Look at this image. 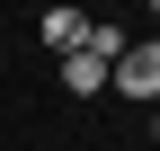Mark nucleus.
I'll list each match as a JSON object with an SVG mask.
<instances>
[{
    "label": "nucleus",
    "instance_id": "obj_1",
    "mask_svg": "<svg viewBox=\"0 0 160 151\" xmlns=\"http://www.w3.org/2000/svg\"><path fill=\"white\" fill-rule=\"evenodd\" d=\"M107 89H125V98H142V107H160V36H142V45H125L107 62Z\"/></svg>",
    "mask_w": 160,
    "mask_h": 151
},
{
    "label": "nucleus",
    "instance_id": "obj_2",
    "mask_svg": "<svg viewBox=\"0 0 160 151\" xmlns=\"http://www.w3.org/2000/svg\"><path fill=\"white\" fill-rule=\"evenodd\" d=\"M62 89H71V98H98V89H107V62H98L89 45H71L62 53Z\"/></svg>",
    "mask_w": 160,
    "mask_h": 151
},
{
    "label": "nucleus",
    "instance_id": "obj_3",
    "mask_svg": "<svg viewBox=\"0 0 160 151\" xmlns=\"http://www.w3.org/2000/svg\"><path fill=\"white\" fill-rule=\"evenodd\" d=\"M80 36H89V18H80V9H45V45H53V53H71Z\"/></svg>",
    "mask_w": 160,
    "mask_h": 151
},
{
    "label": "nucleus",
    "instance_id": "obj_4",
    "mask_svg": "<svg viewBox=\"0 0 160 151\" xmlns=\"http://www.w3.org/2000/svg\"><path fill=\"white\" fill-rule=\"evenodd\" d=\"M80 45H89L98 62H116V53H125V27H116V18H89V36H80Z\"/></svg>",
    "mask_w": 160,
    "mask_h": 151
},
{
    "label": "nucleus",
    "instance_id": "obj_5",
    "mask_svg": "<svg viewBox=\"0 0 160 151\" xmlns=\"http://www.w3.org/2000/svg\"><path fill=\"white\" fill-rule=\"evenodd\" d=\"M151 18H160V0H151Z\"/></svg>",
    "mask_w": 160,
    "mask_h": 151
}]
</instances>
